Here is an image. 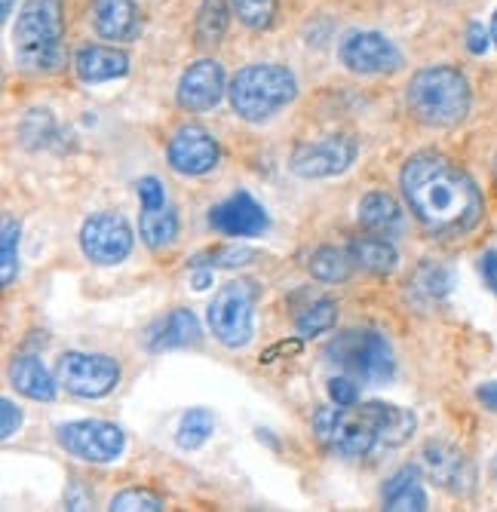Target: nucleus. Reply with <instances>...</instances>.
Instances as JSON below:
<instances>
[{"mask_svg": "<svg viewBox=\"0 0 497 512\" xmlns=\"http://www.w3.org/2000/svg\"><path fill=\"white\" fill-rule=\"evenodd\" d=\"M399 188L412 215L436 237H464L485 215L473 175L439 151H421L405 160Z\"/></svg>", "mask_w": 497, "mask_h": 512, "instance_id": "obj_1", "label": "nucleus"}, {"mask_svg": "<svg viewBox=\"0 0 497 512\" xmlns=\"http://www.w3.org/2000/svg\"><path fill=\"white\" fill-rule=\"evenodd\" d=\"M405 105L412 117L433 129H455L473 108V89L461 68L427 65L412 74L405 86Z\"/></svg>", "mask_w": 497, "mask_h": 512, "instance_id": "obj_2", "label": "nucleus"}, {"mask_svg": "<svg viewBox=\"0 0 497 512\" xmlns=\"http://www.w3.org/2000/svg\"><path fill=\"white\" fill-rule=\"evenodd\" d=\"M13 56L31 74H56L65 65L62 0H25L13 25Z\"/></svg>", "mask_w": 497, "mask_h": 512, "instance_id": "obj_3", "label": "nucleus"}, {"mask_svg": "<svg viewBox=\"0 0 497 512\" xmlns=\"http://www.w3.org/2000/svg\"><path fill=\"white\" fill-rule=\"evenodd\" d=\"M298 96V80L286 65L255 62L234 74L228 83V99L237 117L246 123H261L289 108Z\"/></svg>", "mask_w": 497, "mask_h": 512, "instance_id": "obj_4", "label": "nucleus"}, {"mask_svg": "<svg viewBox=\"0 0 497 512\" xmlns=\"http://www.w3.org/2000/svg\"><path fill=\"white\" fill-rule=\"evenodd\" d=\"M326 359L359 384H387L396 375L390 341L375 329H344L326 344Z\"/></svg>", "mask_w": 497, "mask_h": 512, "instance_id": "obj_5", "label": "nucleus"}, {"mask_svg": "<svg viewBox=\"0 0 497 512\" xmlns=\"http://www.w3.org/2000/svg\"><path fill=\"white\" fill-rule=\"evenodd\" d=\"M313 433L332 454L356 460L369 457L381 442H378V427L375 417L366 405H350V408H320L313 414Z\"/></svg>", "mask_w": 497, "mask_h": 512, "instance_id": "obj_6", "label": "nucleus"}, {"mask_svg": "<svg viewBox=\"0 0 497 512\" xmlns=\"http://www.w3.org/2000/svg\"><path fill=\"white\" fill-rule=\"evenodd\" d=\"M255 304H258V286L252 279H231V283H224L206 310L212 338L231 350L246 347L255 335Z\"/></svg>", "mask_w": 497, "mask_h": 512, "instance_id": "obj_7", "label": "nucleus"}, {"mask_svg": "<svg viewBox=\"0 0 497 512\" xmlns=\"http://www.w3.org/2000/svg\"><path fill=\"white\" fill-rule=\"evenodd\" d=\"M59 387L80 399H102L120 384V365L105 353H65L56 365Z\"/></svg>", "mask_w": 497, "mask_h": 512, "instance_id": "obj_8", "label": "nucleus"}, {"mask_svg": "<svg viewBox=\"0 0 497 512\" xmlns=\"http://www.w3.org/2000/svg\"><path fill=\"white\" fill-rule=\"evenodd\" d=\"M338 59L347 71L363 77H387L402 71L405 59L399 46L381 31H353L341 40Z\"/></svg>", "mask_w": 497, "mask_h": 512, "instance_id": "obj_9", "label": "nucleus"}, {"mask_svg": "<svg viewBox=\"0 0 497 512\" xmlns=\"http://www.w3.org/2000/svg\"><path fill=\"white\" fill-rule=\"evenodd\" d=\"M59 445L86 463H111L126 451V436L111 421H71L56 430Z\"/></svg>", "mask_w": 497, "mask_h": 512, "instance_id": "obj_10", "label": "nucleus"}, {"mask_svg": "<svg viewBox=\"0 0 497 512\" xmlns=\"http://www.w3.org/2000/svg\"><path fill=\"white\" fill-rule=\"evenodd\" d=\"M132 240L135 237L129 221L117 212H99L93 218H86L80 227V249L99 267L123 264L132 252Z\"/></svg>", "mask_w": 497, "mask_h": 512, "instance_id": "obj_11", "label": "nucleus"}, {"mask_svg": "<svg viewBox=\"0 0 497 512\" xmlns=\"http://www.w3.org/2000/svg\"><path fill=\"white\" fill-rule=\"evenodd\" d=\"M421 470L424 476L455 497H470L476 491V467L473 460L451 442H427L421 448Z\"/></svg>", "mask_w": 497, "mask_h": 512, "instance_id": "obj_12", "label": "nucleus"}, {"mask_svg": "<svg viewBox=\"0 0 497 512\" xmlns=\"http://www.w3.org/2000/svg\"><path fill=\"white\" fill-rule=\"evenodd\" d=\"M356 160V142L350 135H329L323 142H307L295 148L289 169L292 175L304 181H320V178H335L347 172Z\"/></svg>", "mask_w": 497, "mask_h": 512, "instance_id": "obj_13", "label": "nucleus"}, {"mask_svg": "<svg viewBox=\"0 0 497 512\" xmlns=\"http://www.w3.org/2000/svg\"><path fill=\"white\" fill-rule=\"evenodd\" d=\"M218 157L221 151L212 132L197 123L175 129V135L166 145V160L178 175H206L218 166Z\"/></svg>", "mask_w": 497, "mask_h": 512, "instance_id": "obj_14", "label": "nucleus"}, {"mask_svg": "<svg viewBox=\"0 0 497 512\" xmlns=\"http://www.w3.org/2000/svg\"><path fill=\"white\" fill-rule=\"evenodd\" d=\"M224 92H228V80H224V68L221 62L215 59H200L194 65H188V71L178 80V89H175V99L185 111H212L221 99Z\"/></svg>", "mask_w": 497, "mask_h": 512, "instance_id": "obj_15", "label": "nucleus"}, {"mask_svg": "<svg viewBox=\"0 0 497 512\" xmlns=\"http://www.w3.org/2000/svg\"><path fill=\"white\" fill-rule=\"evenodd\" d=\"M209 227L221 237H261L267 230V212L249 191H237L209 209Z\"/></svg>", "mask_w": 497, "mask_h": 512, "instance_id": "obj_16", "label": "nucleus"}, {"mask_svg": "<svg viewBox=\"0 0 497 512\" xmlns=\"http://www.w3.org/2000/svg\"><path fill=\"white\" fill-rule=\"evenodd\" d=\"M89 16H93L96 34L105 40L129 43L142 34V13L135 0H93Z\"/></svg>", "mask_w": 497, "mask_h": 512, "instance_id": "obj_17", "label": "nucleus"}, {"mask_svg": "<svg viewBox=\"0 0 497 512\" xmlns=\"http://www.w3.org/2000/svg\"><path fill=\"white\" fill-rule=\"evenodd\" d=\"M74 74L80 83H108L129 74V56L120 46H102V43H86L74 53Z\"/></svg>", "mask_w": 497, "mask_h": 512, "instance_id": "obj_18", "label": "nucleus"}, {"mask_svg": "<svg viewBox=\"0 0 497 512\" xmlns=\"http://www.w3.org/2000/svg\"><path fill=\"white\" fill-rule=\"evenodd\" d=\"M197 341H200V322L185 307L166 313L148 332V350H154V353L175 350V347H194Z\"/></svg>", "mask_w": 497, "mask_h": 512, "instance_id": "obj_19", "label": "nucleus"}, {"mask_svg": "<svg viewBox=\"0 0 497 512\" xmlns=\"http://www.w3.org/2000/svg\"><path fill=\"white\" fill-rule=\"evenodd\" d=\"M10 384L34 402H53L59 393V378H53L47 365L28 353L10 362Z\"/></svg>", "mask_w": 497, "mask_h": 512, "instance_id": "obj_20", "label": "nucleus"}, {"mask_svg": "<svg viewBox=\"0 0 497 512\" xmlns=\"http://www.w3.org/2000/svg\"><path fill=\"white\" fill-rule=\"evenodd\" d=\"M381 503L390 512H424L427 509V491L421 482V470L418 467H402L396 470L381 491Z\"/></svg>", "mask_w": 497, "mask_h": 512, "instance_id": "obj_21", "label": "nucleus"}, {"mask_svg": "<svg viewBox=\"0 0 497 512\" xmlns=\"http://www.w3.org/2000/svg\"><path fill=\"white\" fill-rule=\"evenodd\" d=\"M366 408L375 417L378 427V442L384 448H399L418 433V417L412 408H402L393 402H366Z\"/></svg>", "mask_w": 497, "mask_h": 512, "instance_id": "obj_22", "label": "nucleus"}, {"mask_svg": "<svg viewBox=\"0 0 497 512\" xmlns=\"http://www.w3.org/2000/svg\"><path fill=\"white\" fill-rule=\"evenodd\" d=\"M356 218L366 230L372 234H396L405 224V212L402 206L387 194V191H369L363 200H359V209H356Z\"/></svg>", "mask_w": 497, "mask_h": 512, "instance_id": "obj_23", "label": "nucleus"}, {"mask_svg": "<svg viewBox=\"0 0 497 512\" xmlns=\"http://www.w3.org/2000/svg\"><path fill=\"white\" fill-rule=\"evenodd\" d=\"M139 237L154 252L172 246L175 237H178V215H175V209L169 203H163V206H142Z\"/></svg>", "mask_w": 497, "mask_h": 512, "instance_id": "obj_24", "label": "nucleus"}, {"mask_svg": "<svg viewBox=\"0 0 497 512\" xmlns=\"http://www.w3.org/2000/svg\"><path fill=\"white\" fill-rule=\"evenodd\" d=\"M347 252L356 267H363L369 273H393L399 264L396 246L384 237H359L347 246Z\"/></svg>", "mask_w": 497, "mask_h": 512, "instance_id": "obj_25", "label": "nucleus"}, {"mask_svg": "<svg viewBox=\"0 0 497 512\" xmlns=\"http://www.w3.org/2000/svg\"><path fill=\"white\" fill-rule=\"evenodd\" d=\"M231 0H203L194 22V37L200 46H218L231 25Z\"/></svg>", "mask_w": 497, "mask_h": 512, "instance_id": "obj_26", "label": "nucleus"}, {"mask_svg": "<svg viewBox=\"0 0 497 512\" xmlns=\"http://www.w3.org/2000/svg\"><path fill=\"white\" fill-rule=\"evenodd\" d=\"M353 258L350 252L344 249H335V246H320L316 252H310L307 258V270L313 279H320V283H344L353 273Z\"/></svg>", "mask_w": 497, "mask_h": 512, "instance_id": "obj_27", "label": "nucleus"}, {"mask_svg": "<svg viewBox=\"0 0 497 512\" xmlns=\"http://www.w3.org/2000/svg\"><path fill=\"white\" fill-rule=\"evenodd\" d=\"M335 322H338V304L332 298H316L307 307H301V313L295 316V332L301 338H316L335 329Z\"/></svg>", "mask_w": 497, "mask_h": 512, "instance_id": "obj_28", "label": "nucleus"}, {"mask_svg": "<svg viewBox=\"0 0 497 512\" xmlns=\"http://www.w3.org/2000/svg\"><path fill=\"white\" fill-rule=\"evenodd\" d=\"M215 433V417L209 408H191L182 424H178V433H175V442L182 451H197L209 442V436Z\"/></svg>", "mask_w": 497, "mask_h": 512, "instance_id": "obj_29", "label": "nucleus"}, {"mask_svg": "<svg viewBox=\"0 0 497 512\" xmlns=\"http://www.w3.org/2000/svg\"><path fill=\"white\" fill-rule=\"evenodd\" d=\"M231 10L249 31H270L280 16V0H231Z\"/></svg>", "mask_w": 497, "mask_h": 512, "instance_id": "obj_30", "label": "nucleus"}, {"mask_svg": "<svg viewBox=\"0 0 497 512\" xmlns=\"http://www.w3.org/2000/svg\"><path fill=\"white\" fill-rule=\"evenodd\" d=\"M19 273V221L4 218V234H0V283L13 286Z\"/></svg>", "mask_w": 497, "mask_h": 512, "instance_id": "obj_31", "label": "nucleus"}, {"mask_svg": "<svg viewBox=\"0 0 497 512\" xmlns=\"http://www.w3.org/2000/svg\"><path fill=\"white\" fill-rule=\"evenodd\" d=\"M111 512H160L163 500L151 491H139V488H126L117 497H111Z\"/></svg>", "mask_w": 497, "mask_h": 512, "instance_id": "obj_32", "label": "nucleus"}, {"mask_svg": "<svg viewBox=\"0 0 497 512\" xmlns=\"http://www.w3.org/2000/svg\"><path fill=\"white\" fill-rule=\"evenodd\" d=\"M206 258H209V267H243L255 261V252L246 246H221V249H212Z\"/></svg>", "mask_w": 497, "mask_h": 512, "instance_id": "obj_33", "label": "nucleus"}, {"mask_svg": "<svg viewBox=\"0 0 497 512\" xmlns=\"http://www.w3.org/2000/svg\"><path fill=\"white\" fill-rule=\"evenodd\" d=\"M329 399L341 408H350V405H359V381L350 378V375H338L329 381Z\"/></svg>", "mask_w": 497, "mask_h": 512, "instance_id": "obj_34", "label": "nucleus"}, {"mask_svg": "<svg viewBox=\"0 0 497 512\" xmlns=\"http://www.w3.org/2000/svg\"><path fill=\"white\" fill-rule=\"evenodd\" d=\"M139 200H142V206H163L166 203V191H163V181L160 178H154V175H145V178H139Z\"/></svg>", "mask_w": 497, "mask_h": 512, "instance_id": "obj_35", "label": "nucleus"}, {"mask_svg": "<svg viewBox=\"0 0 497 512\" xmlns=\"http://www.w3.org/2000/svg\"><path fill=\"white\" fill-rule=\"evenodd\" d=\"M0 414H4V424H0V436L13 439L22 427V411L13 399H0Z\"/></svg>", "mask_w": 497, "mask_h": 512, "instance_id": "obj_36", "label": "nucleus"}, {"mask_svg": "<svg viewBox=\"0 0 497 512\" xmlns=\"http://www.w3.org/2000/svg\"><path fill=\"white\" fill-rule=\"evenodd\" d=\"M488 43H491V34L479 22H470V28H467V50L473 56H482L488 50Z\"/></svg>", "mask_w": 497, "mask_h": 512, "instance_id": "obj_37", "label": "nucleus"}, {"mask_svg": "<svg viewBox=\"0 0 497 512\" xmlns=\"http://www.w3.org/2000/svg\"><path fill=\"white\" fill-rule=\"evenodd\" d=\"M482 279H485V286L497 295V252H485L482 255Z\"/></svg>", "mask_w": 497, "mask_h": 512, "instance_id": "obj_38", "label": "nucleus"}, {"mask_svg": "<svg viewBox=\"0 0 497 512\" xmlns=\"http://www.w3.org/2000/svg\"><path fill=\"white\" fill-rule=\"evenodd\" d=\"M476 399L488 408V411H497V381H488L476 390Z\"/></svg>", "mask_w": 497, "mask_h": 512, "instance_id": "obj_39", "label": "nucleus"}, {"mask_svg": "<svg viewBox=\"0 0 497 512\" xmlns=\"http://www.w3.org/2000/svg\"><path fill=\"white\" fill-rule=\"evenodd\" d=\"M209 286H212V270L194 273V289H197V292H203V289H209Z\"/></svg>", "mask_w": 497, "mask_h": 512, "instance_id": "obj_40", "label": "nucleus"}, {"mask_svg": "<svg viewBox=\"0 0 497 512\" xmlns=\"http://www.w3.org/2000/svg\"><path fill=\"white\" fill-rule=\"evenodd\" d=\"M491 43L497 46V13L491 16Z\"/></svg>", "mask_w": 497, "mask_h": 512, "instance_id": "obj_41", "label": "nucleus"}, {"mask_svg": "<svg viewBox=\"0 0 497 512\" xmlns=\"http://www.w3.org/2000/svg\"><path fill=\"white\" fill-rule=\"evenodd\" d=\"M13 16V0H4V19Z\"/></svg>", "mask_w": 497, "mask_h": 512, "instance_id": "obj_42", "label": "nucleus"}, {"mask_svg": "<svg viewBox=\"0 0 497 512\" xmlns=\"http://www.w3.org/2000/svg\"><path fill=\"white\" fill-rule=\"evenodd\" d=\"M494 476H497V454H494Z\"/></svg>", "mask_w": 497, "mask_h": 512, "instance_id": "obj_43", "label": "nucleus"}, {"mask_svg": "<svg viewBox=\"0 0 497 512\" xmlns=\"http://www.w3.org/2000/svg\"><path fill=\"white\" fill-rule=\"evenodd\" d=\"M494 175H497V157H494Z\"/></svg>", "mask_w": 497, "mask_h": 512, "instance_id": "obj_44", "label": "nucleus"}]
</instances>
